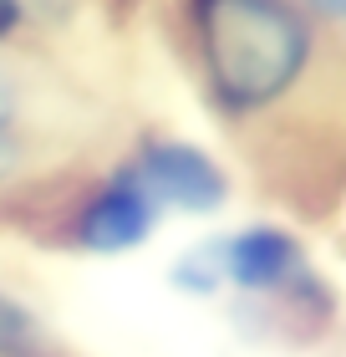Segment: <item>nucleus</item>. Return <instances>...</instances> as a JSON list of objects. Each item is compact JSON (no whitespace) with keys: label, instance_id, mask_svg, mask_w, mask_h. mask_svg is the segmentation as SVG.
<instances>
[{"label":"nucleus","instance_id":"f257e3e1","mask_svg":"<svg viewBox=\"0 0 346 357\" xmlns=\"http://www.w3.org/2000/svg\"><path fill=\"white\" fill-rule=\"evenodd\" d=\"M194 82L224 123L270 118L306 87L321 21L301 0H178Z\"/></svg>","mask_w":346,"mask_h":357},{"label":"nucleus","instance_id":"f03ea898","mask_svg":"<svg viewBox=\"0 0 346 357\" xmlns=\"http://www.w3.org/2000/svg\"><path fill=\"white\" fill-rule=\"evenodd\" d=\"M173 286L199 301L239 296L250 306H265L280 327H306V332H321L336 312V291L310 266L306 245L275 220L239 225V230H224L184 250L173 261Z\"/></svg>","mask_w":346,"mask_h":357},{"label":"nucleus","instance_id":"7ed1b4c3","mask_svg":"<svg viewBox=\"0 0 346 357\" xmlns=\"http://www.w3.org/2000/svg\"><path fill=\"white\" fill-rule=\"evenodd\" d=\"M127 169L143 178V189L158 199L163 215L204 220V215H219L229 204V194H235L219 158L209 149H199V143H189V138H173V133L138 138L133 153H127Z\"/></svg>","mask_w":346,"mask_h":357},{"label":"nucleus","instance_id":"20e7f679","mask_svg":"<svg viewBox=\"0 0 346 357\" xmlns=\"http://www.w3.org/2000/svg\"><path fill=\"white\" fill-rule=\"evenodd\" d=\"M158 220H163L158 199L143 189V178L123 158L72 209V245L87 250V255H127L158 230Z\"/></svg>","mask_w":346,"mask_h":357},{"label":"nucleus","instance_id":"39448f33","mask_svg":"<svg viewBox=\"0 0 346 357\" xmlns=\"http://www.w3.org/2000/svg\"><path fill=\"white\" fill-rule=\"evenodd\" d=\"M36 149V123H31V92L10 67H0V184L31 164Z\"/></svg>","mask_w":346,"mask_h":357},{"label":"nucleus","instance_id":"423d86ee","mask_svg":"<svg viewBox=\"0 0 346 357\" xmlns=\"http://www.w3.org/2000/svg\"><path fill=\"white\" fill-rule=\"evenodd\" d=\"M0 357H56V337L21 296L0 291Z\"/></svg>","mask_w":346,"mask_h":357},{"label":"nucleus","instance_id":"0eeeda50","mask_svg":"<svg viewBox=\"0 0 346 357\" xmlns=\"http://www.w3.org/2000/svg\"><path fill=\"white\" fill-rule=\"evenodd\" d=\"M321 26H346V0H301Z\"/></svg>","mask_w":346,"mask_h":357},{"label":"nucleus","instance_id":"6e6552de","mask_svg":"<svg viewBox=\"0 0 346 357\" xmlns=\"http://www.w3.org/2000/svg\"><path fill=\"white\" fill-rule=\"evenodd\" d=\"M26 26V0H0V41H10Z\"/></svg>","mask_w":346,"mask_h":357}]
</instances>
